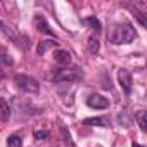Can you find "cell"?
Segmentation results:
<instances>
[{
	"label": "cell",
	"instance_id": "cell-1",
	"mask_svg": "<svg viewBox=\"0 0 147 147\" xmlns=\"http://www.w3.org/2000/svg\"><path fill=\"white\" fill-rule=\"evenodd\" d=\"M137 36L135 28L130 23H118L111 28L109 31V42L114 45H123V43H130L133 42Z\"/></svg>",
	"mask_w": 147,
	"mask_h": 147
},
{
	"label": "cell",
	"instance_id": "cell-2",
	"mask_svg": "<svg viewBox=\"0 0 147 147\" xmlns=\"http://www.w3.org/2000/svg\"><path fill=\"white\" fill-rule=\"evenodd\" d=\"M14 83L26 94H38L40 92V83L28 75H16L14 76Z\"/></svg>",
	"mask_w": 147,
	"mask_h": 147
},
{
	"label": "cell",
	"instance_id": "cell-3",
	"mask_svg": "<svg viewBox=\"0 0 147 147\" xmlns=\"http://www.w3.org/2000/svg\"><path fill=\"white\" fill-rule=\"evenodd\" d=\"M83 80V73L80 67H69V69H59L54 75V82H80Z\"/></svg>",
	"mask_w": 147,
	"mask_h": 147
},
{
	"label": "cell",
	"instance_id": "cell-4",
	"mask_svg": "<svg viewBox=\"0 0 147 147\" xmlns=\"http://www.w3.org/2000/svg\"><path fill=\"white\" fill-rule=\"evenodd\" d=\"M118 83L121 85V88H123L125 94H130V92H131V83H133V80H131V73H130L128 69H119V71H118Z\"/></svg>",
	"mask_w": 147,
	"mask_h": 147
},
{
	"label": "cell",
	"instance_id": "cell-5",
	"mask_svg": "<svg viewBox=\"0 0 147 147\" xmlns=\"http://www.w3.org/2000/svg\"><path fill=\"white\" fill-rule=\"evenodd\" d=\"M87 104H88V107H92V109H106V107L109 106V100H107L106 97L99 95V94H94V95H90V97L87 99Z\"/></svg>",
	"mask_w": 147,
	"mask_h": 147
},
{
	"label": "cell",
	"instance_id": "cell-6",
	"mask_svg": "<svg viewBox=\"0 0 147 147\" xmlns=\"http://www.w3.org/2000/svg\"><path fill=\"white\" fill-rule=\"evenodd\" d=\"M33 23H35V26H36L38 31H42V33H45V35H50V36H55V33L50 30V26H49V23H47V19H45L43 16L36 14V16L33 18Z\"/></svg>",
	"mask_w": 147,
	"mask_h": 147
},
{
	"label": "cell",
	"instance_id": "cell-7",
	"mask_svg": "<svg viewBox=\"0 0 147 147\" xmlns=\"http://www.w3.org/2000/svg\"><path fill=\"white\" fill-rule=\"evenodd\" d=\"M54 59H55V62L57 64H61V66H67L69 62H71V52L69 50H55V54H54Z\"/></svg>",
	"mask_w": 147,
	"mask_h": 147
},
{
	"label": "cell",
	"instance_id": "cell-8",
	"mask_svg": "<svg viewBox=\"0 0 147 147\" xmlns=\"http://www.w3.org/2000/svg\"><path fill=\"white\" fill-rule=\"evenodd\" d=\"M83 125H87V126H109L111 121H109V118L99 116V118H87V119H83Z\"/></svg>",
	"mask_w": 147,
	"mask_h": 147
},
{
	"label": "cell",
	"instance_id": "cell-9",
	"mask_svg": "<svg viewBox=\"0 0 147 147\" xmlns=\"http://www.w3.org/2000/svg\"><path fill=\"white\" fill-rule=\"evenodd\" d=\"M57 45H59V42H57V40H45V42H42V43L38 45V49H36V50H38V54H40V55H43L49 49L57 47Z\"/></svg>",
	"mask_w": 147,
	"mask_h": 147
},
{
	"label": "cell",
	"instance_id": "cell-10",
	"mask_svg": "<svg viewBox=\"0 0 147 147\" xmlns=\"http://www.w3.org/2000/svg\"><path fill=\"white\" fill-rule=\"evenodd\" d=\"M88 50H90L92 54H97V52L100 50V42H99V38H97L95 35H92V36L88 38Z\"/></svg>",
	"mask_w": 147,
	"mask_h": 147
},
{
	"label": "cell",
	"instance_id": "cell-11",
	"mask_svg": "<svg viewBox=\"0 0 147 147\" xmlns=\"http://www.w3.org/2000/svg\"><path fill=\"white\" fill-rule=\"evenodd\" d=\"M137 121H138V126L147 133V111H138L137 113Z\"/></svg>",
	"mask_w": 147,
	"mask_h": 147
},
{
	"label": "cell",
	"instance_id": "cell-12",
	"mask_svg": "<svg viewBox=\"0 0 147 147\" xmlns=\"http://www.w3.org/2000/svg\"><path fill=\"white\" fill-rule=\"evenodd\" d=\"M83 23L90 24V26H92V30H94V31H97V33H100V30H102V24H100V21H99L97 18H94V16H90V18L83 19Z\"/></svg>",
	"mask_w": 147,
	"mask_h": 147
},
{
	"label": "cell",
	"instance_id": "cell-13",
	"mask_svg": "<svg viewBox=\"0 0 147 147\" xmlns=\"http://www.w3.org/2000/svg\"><path fill=\"white\" fill-rule=\"evenodd\" d=\"M7 145H9V147H21V145H23V140H21L19 135H11V137L7 138Z\"/></svg>",
	"mask_w": 147,
	"mask_h": 147
},
{
	"label": "cell",
	"instance_id": "cell-14",
	"mask_svg": "<svg viewBox=\"0 0 147 147\" xmlns=\"http://www.w3.org/2000/svg\"><path fill=\"white\" fill-rule=\"evenodd\" d=\"M9 114H11V106L7 102V99H2V119L7 121L9 119Z\"/></svg>",
	"mask_w": 147,
	"mask_h": 147
},
{
	"label": "cell",
	"instance_id": "cell-15",
	"mask_svg": "<svg viewBox=\"0 0 147 147\" xmlns=\"http://www.w3.org/2000/svg\"><path fill=\"white\" fill-rule=\"evenodd\" d=\"M33 135H35V138H36V140H45V138H49V135H50V133H49L47 130H36Z\"/></svg>",
	"mask_w": 147,
	"mask_h": 147
},
{
	"label": "cell",
	"instance_id": "cell-16",
	"mask_svg": "<svg viewBox=\"0 0 147 147\" xmlns=\"http://www.w3.org/2000/svg\"><path fill=\"white\" fill-rule=\"evenodd\" d=\"M2 61H4V64H11V59L7 57V54H4V55H2Z\"/></svg>",
	"mask_w": 147,
	"mask_h": 147
},
{
	"label": "cell",
	"instance_id": "cell-17",
	"mask_svg": "<svg viewBox=\"0 0 147 147\" xmlns=\"http://www.w3.org/2000/svg\"><path fill=\"white\" fill-rule=\"evenodd\" d=\"M131 147H144V145H140V144H137V142H133V144H131Z\"/></svg>",
	"mask_w": 147,
	"mask_h": 147
}]
</instances>
